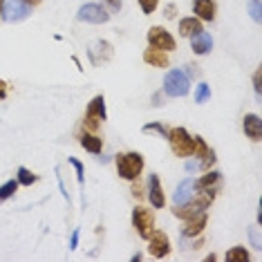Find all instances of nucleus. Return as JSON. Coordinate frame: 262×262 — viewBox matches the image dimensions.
I'll return each instance as SVG.
<instances>
[{
  "label": "nucleus",
  "mask_w": 262,
  "mask_h": 262,
  "mask_svg": "<svg viewBox=\"0 0 262 262\" xmlns=\"http://www.w3.org/2000/svg\"><path fill=\"white\" fill-rule=\"evenodd\" d=\"M105 3L110 5L112 11H119V9H121V0H105Z\"/></svg>",
  "instance_id": "c9c22d12"
},
{
  "label": "nucleus",
  "mask_w": 262,
  "mask_h": 262,
  "mask_svg": "<svg viewBox=\"0 0 262 262\" xmlns=\"http://www.w3.org/2000/svg\"><path fill=\"white\" fill-rule=\"evenodd\" d=\"M79 144L92 155H99L101 150H103V139L97 137V133H88V130L79 137Z\"/></svg>",
  "instance_id": "412c9836"
},
{
  "label": "nucleus",
  "mask_w": 262,
  "mask_h": 262,
  "mask_svg": "<svg viewBox=\"0 0 262 262\" xmlns=\"http://www.w3.org/2000/svg\"><path fill=\"white\" fill-rule=\"evenodd\" d=\"M5 97H7V83L0 79V99H5Z\"/></svg>",
  "instance_id": "e433bc0d"
},
{
  "label": "nucleus",
  "mask_w": 262,
  "mask_h": 262,
  "mask_svg": "<svg viewBox=\"0 0 262 262\" xmlns=\"http://www.w3.org/2000/svg\"><path fill=\"white\" fill-rule=\"evenodd\" d=\"M29 14H32V7L25 5L23 0H9V3H5V7H3V18L7 23L25 20Z\"/></svg>",
  "instance_id": "f8f14e48"
},
{
  "label": "nucleus",
  "mask_w": 262,
  "mask_h": 262,
  "mask_svg": "<svg viewBox=\"0 0 262 262\" xmlns=\"http://www.w3.org/2000/svg\"><path fill=\"white\" fill-rule=\"evenodd\" d=\"M25 5H29V7H36V5H40V0H23Z\"/></svg>",
  "instance_id": "ea45409f"
},
{
  "label": "nucleus",
  "mask_w": 262,
  "mask_h": 262,
  "mask_svg": "<svg viewBox=\"0 0 262 262\" xmlns=\"http://www.w3.org/2000/svg\"><path fill=\"white\" fill-rule=\"evenodd\" d=\"M16 180H18L20 186H32V184L38 182V175H34V172L29 170V168L20 166V168H18V177H16Z\"/></svg>",
  "instance_id": "b1692460"
},
{
  "label": "nucleus",
  "mask_w": 262,
  "mask_h": 262,
  "mask_svg": "<svg viewBox=\"0 0 262 262\" xmlns=\"http://www.w3.org/2000/svg\"><path fill=\"white\" fill-rule=\"evenodd\" d=\"M200 32H204L202 29V20L200 18H195V16H188V18H182L180 20V34L184 38H193L195 34H200Z\"/></svg>",
  "instance_id": "4be33fe9"
},
{
  "label": "nucleus",
  "mask_w": 262,
  "mask_h": 262,
  "mask_svg": "<svg viewBox=\"0 0 262 262\" xmlns=\"http://www.w3.org/2000/svg\"><path fill=\"white\" fill-rule=\"evenodd\" d=\"M242 130H244V135H247L251 141H260L262 139V121H260V117L253 115V112H251V115H244Z\"/></svg>",
  "instance_id": "f3484780"
},
{
  "label": "nucleus",
  "mask_w": 262,
  "mask_h": 262,
  "mask_svg": "<svg viewBox=\"0 0 262 262\" xmlns=\"http://www.w3.org/2000/svg\"><path fill=\"white\" fill-rule=\"evenodd\" d=\"M3 7H5V0H0V16H3Z\"/></svg>",
  "instance_id": "a19ab883"
},
{
  "label": "nucleus",
  "mask_w": 262,
  "mask_h": 262,
  "mask_svg": "<svg viewBox=\"0 0 262 262\" xmlns=\"http://www.w3.org/2000/svg\"><path fill=\"white\" fill-rule=\"evenodd\" d=\"M215 11H217L215 0H193V14H195V18L211 23V20H215Z\"/></svg>",
  "instance_id": "dca6fc26"
},
{
  "label": "nucleus",
  "mask_w": 262,
  "mask_h": 262,
  "mask_svg": "<svg viewBox=\"0 0 262 262\" xmlns=\"http://www.w3.org/2000/svg\"><path fill=\"white\" fill-rule=\"evenodd\" d=\"M79 237H81V231L74 229V231H72V237H70V249H76V247H79Z\"/></svg>",
  "instance_id": "72a5a7b5"
},
{
  "label": "nucleus",
  "mask_w": 262,
  "mask_h": 262,
  "mask_svg": "<svg viewBox=\"0 0 262 262\" xmlns=\"http://www.w3.org/2000/svg\"><path fill=\"white\" fill-rule=\"evenodd\" d=\"M193 195H195V180H184L180 186H177L175 190V195H172V206H182V204H186L188 200H193Z\"/></svg>",
  "instance_id": "a211bd4d"
},
{
  "label": "nucleus",
  "mask_w": 262,
  "mask_h": 262,
  "mask_svg": "<svg viewBox=\"0 0 262 262\" xmlns=\"http://www.w3.org/2000/svg\"><path fill=\"white\" fill-rule=\"evenodd\" d=\"M148 200H150V204L155 208H164V204H166V195H164L162 182H159L157 175L148 177Z\"/></svg>",
  "instance_id": "2eb2a0df"
},
{
  "label": "nucleus",
  "mask_w": 262,
  "mask_h": 262,
  "mask_svg": "<svg viewBox=\"0 0 262 262\" xmlns=\"http://www.w3.org/2000/svg\"><path fill=\"white\" fill-rule=\"evenodd\" d=\"M105 119H108V112H105V99H103V94H99V97H94L90 103H88L83 126H85L88 133H97L101 121H105Z\"/></svg>",
  "instance_id": "20e7f679"
},
{
  "label": "nucleus",
  "mask_w": 262,
  "mask_h": 262,
  "mask_svg": "<svg viewBox=\"0 0 262 262\" xmlns=\"http://www.w3.org/2000/svg\"><path fill=\"white\" fill-rule=\"evenodd\" d=\"M139 3V7H141V11H144L146 16H150L155 9H157V5H159V0H137Z\"/></svg>",
  "instance_id": "cd10ccee"
},
{
  "label": "nucleus",
  "mask_w": 262,
  "mask_h": 262,
  "mask_svg": "<svg viewBox=\"0 0 262 262\" xmlns=\"http://www.w3.org/2000/svg\"><path fill=\"white\" fill-rule=\"evenodd\" d=\"M175 16H177V5H166V7H164V18H168V20H172V18H175Z\"/></svg>",
  "instance_id": "7c9ffc66"
},
{
  "label": "nucleus",
  "mask_w": 262,
  "mask_h": 262,
  "mask_svg": "<svg viewBox=\"0 0 262 262\" xmlns=\"http://www.w3.org/2000/svg\"><path fill=\"white\" fill-rule=\"evenodd\" d=\"M260 3H262V0H249V14H251V18H253L255 23H260V20H262Z\"/></svg>",
  "instance_id": "bb28decb"
},
{
  "label": "nucleus",
  "mask_w": 262,
  "mask_h": 262,
  "mask_svg": "<svg viewBox=\"0 0 262 262\" xmlns=\"http://www.w3.org/2000/svg\"><path fill=\"white\" fill-rule=\"evenodd\" d=\"M251 242H253V249H260V229L255 226V229H251Z\"/></svg>",
  "instance_id": "473e14b6"
},
{
  "label": "nucleus",
  "mask_w": 262,
  "mask_h": 262,
  "mask_svg": "<svg viewBox=\"0 0 262 262\" xmlns=\"http://www.w3.org/2000/svg\"><path fill=\"white\" fill-rule=\"evenodd\" d=\"M253 88H255V92H262V85H260V70H255V74H253Z\"/></svg>",
  "instance_id": "f704fd0d"
},
{
  "label": "nucleus",
  "mask_w": 262,
  "mask_h": 262,
  "mask_svg": "<svg viewBox=\"0 0 262 262\" xmlns=\"http://www.w3.org/2000/svg\"><path fill=\"white\" fill-rule=\"evenodd\" d=\"M144 61L152 68H168L170 65V58H168V52H162V50H155V47H148L144 52Z\"/></svg>",
  "instance_id": "6ab92c4d"
},
{
  "label": "nucleus",
  "mask_w": 262,
  "mask_h": 262,
  "mask_svg": "<svg viewBox=\"0 0 262 262\" xmlns=\"http://www.w3.org/2000/svg\"><path fill=\"white\" fill-rule=\"evenodd\" d=\"M186 76H198V65H188Z\"/></svg>",
  "instance_id": "58836bf2"
},
{
  "label": "nucleus",
  "mask_w": 262,
  "mask_h": 262,
  "mask_svg": "<svg viewBox=\"0 0 262 262\" xmlns=\"http://www.w3.org/2000/svg\"><path fill=\"white\" fill-rule=\"evenodd\" d=\"M148 253L152 255V258H166V255L170 253V240L168 235L164 233V231H152V235L148 237Z\"/></svg>",
  "instance_id": "9d476101"
},
{
  "label": "nucleus",
  "mask_w": 262,
  "mask_h": 262,
  "mask_svg": "<svg viewBox=\"0 0 262 262\" xmlns=\"http://www.w3.org/2000/svg\"><path fill=\"white\" fill-rule=\"evenodd\" d=\"M190 90V79L186 76L184 70H170L166 72L164 76V92L172 99H180V97H186Z\"/></svg>",
  "instance_id": "7ed1b4c3"
},
{
  "label": "nucleus",
  "mask_w": 262,
  "mask_h": 262,
  "mask_svg": "<svg viewBox=\"0 0 262 262\" xmlns=\"http://www.w3.org/2000/svg\"><path fill=\"white\" fill-rule=\"evenodd\" d=\"M190 47H193V52L198 56H204V54H208V52L213 50V38L208 36L206 32H200V34H195V36L190 38Z\"/></svg>",
  "instance_id": "aec40b11"
},
{
  "label": "nucleus",
  "mask_w": 262,
  "mask_h": 262,
  "mask_svg": "<svg viewBox=\"0 0 262 262\" xmlns=\"http://www.w3.org/2000/svg\"><path fill=\"white\" fill-rule=\"evenodd\" d=\"M18 180H9V182H5L3 186H0V200H9L11 195L16 193V190H18Z\"/></svg>",
  "instance_id": "393cba45"
},
{
  "label": "nucleus",
  "mask_w": 262,
  "mask_h": 262,
  "mask_svg": "<svg viewBox=\"0 0 262 262\" xmlns=\"http://www.w3.org/2000/svg\"><path fill=\"white\" fill-rule=\"evenodd\" d=\"M133 198H137V200L144 198V188H141V182H137V180H133Z\"/></svg>",
  "instance_id": "2f4dec72"
},
{
  "label": "nucleus",
  "mask_w": 262,
  "mask_h": 262,
  "mask_svg": "<svg viewBox=\"0 0 262 262\" xmlns=\"http://www.w3.org/2000/svg\"><path fill=\"white\" fill-rule=\"evenodd\" d=\"M220 188H222V175L215 170H206V175L195 182V190L202 195H206V198H211V200H215Z\"/></svg>",
  "instance_id": "6e6552de"
},
{
  "label": "nucleus",
  "mask_w": 262,
  "mask_h": 262,
  "mask_svg": "<svg viewBox=\"0 0 262 262\" xmlns=\"http://www.w3.org/2000/svg\"><path fill=\"white\" fill-rule=\"evenodd\" d=\"M166 137H168L170 150L175 152V157H193L195 137H190L186 128H170Z\"/></svg>",
  "instance_id": "f03ea898"
},
{
  "label": "nucleus",
  "mask_w": 262,
  "mask_h": 262,
  "mask_svg": "<svg viewBox=\"0 0 262 262\" xmlns=\"http://www.w3.org/2000/svg\"><path fill=\"white\" fill-rule=\"evenodd\" d=\"M115 164H117V172L121 180H139L141 170H144V157H141L139 152H119L115 157Z\"/></svg>",
  "instance_id": "f257e3e1"
},
{
  "label": "nucleus",
  "mask_w": 262,
  "mask_h": 262,
  "mask_svg": "<svg viewBox=\"0 0 262 262\" xmlns=\"http://www.w3.org/2000/svg\"><path fill=\"white\" fill-rule=\"evenodd\" d=\"M208 99H211V88H208L206 83H200V85L195 88V103H206Z\"/></svg>",
  "instance_id": "a878e982"
},
{
  "label": "nucleus",
  "mask_w": 262,
  "mask_h": 262,
  "mask_svg": "<svg viewBox=\"0 0 262 262\" xmlns=\"http://www.w3.org/2000/svg\"><path fill=\"white\" fill-rule=\"evenodd\" d=\"M211 198H206V195H202L195 190V195H193V200H188L186 204H182V206H172V213H175V217H180V220H188V217H193L195 213H200V211H206L208 206H211Z\"/></svg>",
  "instance_id": "423d86ee"
},
{
  "label": "nucleus",
  "mask_w": 262,
  "mask_h": 262,
  "mask_svg": "<svg viewBox=\"0 0 262 262\" xmlns=\"http://www.w3.org/2000/svg\"><path fill=\"white\" fill-rule=\"evenodd\" d=\"M76 18H79L81 23H92V25H103V23L110 20V14L105 11L101 5L97 3H88L83 5V7L79 9V14H76Z\"/></svg>",
  "instance_id": "1a4fd4ad"
},
{
  "label": "nucleus",
  "mask_w": 262,
  "mask_h": 262,
  "mask_svg": "<svg viewBox=\"0 0 262 262\" xmlns=\"http://www.w3.org/2000/svg\"><path fill=\"white\" fill-rule=\"evenodd\" d=\"M144 133H157V135L166 137V135H168V128H166L164 123H146V126H144Z\"/></svg>",
  "instance_id": "c85d7f7f"
},
{
  "label": "nucleus",
  "mask_w": 262,
  "mask_h": 262,
  "mask_svg": "<svg viewBox=\"0 0 262 262\" xmlns=\"http://www.w3.org/2000/svg\"><path fill=\"white\" fill-rule=\"evenodd\" d=\"M70 164L74 166V170H76V180H79V184H83V164L79 162V159H74V157H70Z\"/></svg>",
  "instance_id": "c756f323"
},
{
  "label": "nucleus",
  "mask_w": 262,
  "mask_h": 262,
  "mask_svg": "<svg viewBox=\"0 0 262 262\" xmlns=\"http://www.w3.org/2000/svg\"><path fill=\"white\" fill-rule=\"evenodd\" d=\"M88 58H90V63L97 65V68L108 63L112 58V45L108 40H94V43L88 47Z\"/></svg>",
  "instance_id": "ddd939ff"
},
{
  "label": "nucleus",
  "mask_w": 262,
  "mask_h": 262,
  "mask_svg": "<svg viewBox=\"0 0 262 262\" xmlns=\"http://www.w3.org/2000/svg\"><path fill=\"white\" fill-rule=\"evenodd\" d=\"M133 226L137 233H139V237L148 240L155 231V211H150V208H146V206H135L133 208Z\"/></svg>",
  "instance_id": "39448f33"
},
{
  "label": "nucleus",
  "mask_w": 262,
  "mask_h": 262,
  "mask_svg": "<svg viewBox=\"0 0 262 262\" xmlns=\"http://www.w3.org/2000/svg\"><path fill=\"white\" fill-rule=\"evenodd\" d=\"M184 222H186V224L182 226V237H186V240H193V237L202 235V231L206 229L208 213H206V211H200V213H195L193 217L184 220Z\"/></svg>",
  "instance_id": "9b49d317"
},
{
  "label": "nucleus",
  "mask_w": 262,
  "mask_h": 262,
  "mask_svg": "<svg viewBox=\"0 0 262 262\" xmlns=\"http://www.w3.org/2000/svg\"><path fill=\"white\" fill-rule=\"evenodd\" d=\"M193 157H198L200 162H198V168L202 170H211V166L215 164V152H213V148H208V144L202 137H195V152H193Z\"/></svg>",
  "instance_id": "4468645a"
},
{
  "label": "nucleus",
  "mask_w": 262,
  "mask_h": 262,
  "mask_svg": "<svg viewBox=\"0 0 262 262\" xmlns=\"http://www.w3.org/2000/svg\"><path fill=\"white\" fill-rule=\"evenodd\" d=\"M152 105H164L162 103V92H155L152 94Z\"/></svg>",
  "instance_id": "4c0bfd02"
},
{
  "label": "nucleus",
  "mask_w": 262,
  "mask_h": 262,
  "mask_svg": "<svg viewBox=\"0 0 262 262\" xmlns=\"http://www.w3.org/2000/svg\"><path fill=\"white\" fill-rule=\"evenodd\" d=\"M148 45L155 47V50H162V52L177 50L175 36H172L168 29H164V27H159V25H152L150 29H148Z\"/></svg>",
  "instance_id": "0eeeda50"
},
{
  "label": "nucleus",
  "mask_w": 262,
  "mask_h": 262,
  "mask_svg": "<svg viewBox=\"0 0 262 262\" xmlns=\"http://www.w3.org/2000/svg\"><path fill=\"white\" fill-rule=\"evenodd\" d=\"M224 258H226V262H249L251 255H249V251L244 247H233Z\"/></svg>",
  "instance_id": "5701e85b"
}]
</instances>
